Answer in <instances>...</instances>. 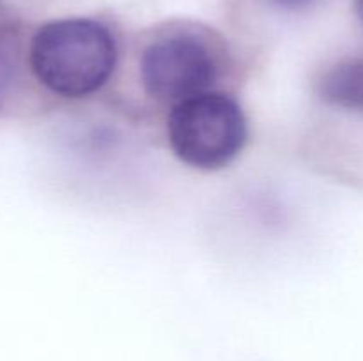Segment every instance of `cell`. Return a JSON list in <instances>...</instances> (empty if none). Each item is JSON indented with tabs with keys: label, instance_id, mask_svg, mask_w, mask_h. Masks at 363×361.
<instances>
[{
	"label": "cell",
	"instance_id": "cell-2",
	"mask_svg": "<svg viewBox=\"0 0 363 361\" xmlns=\"http://www.w3.org/2000/svg\"><path fill=\"white\" fill-rule=\"evenodd\" d=\"M247 122L240 106L222 94H199L177 103L169 119V140L184 163L220 168L241 151Z\"/></svg>",
	"mask_w": 363,
	"mask_h": 361
},
{
	"label": "cell",
	"instance_id": "cell-1",
	"mask_svg": "<svg viewBox=\"0 0 363 361\" xmlns=\"http://www.w3.org/2000/svg\"><path fill=\"white\" fill-rule=\"evenodd\" d=\"M30 64L50 91L80 98L108 80L116 66V42L103 25L92 20H57L34 35Z\"/></svg>",
	"mask_w": 363,
	"mask_h": 361
},
{
	"label": "cell",
	"instance_id": "cell-6",
	"mask_svg": "<svg viewBox=\"0 0 363 361\" xmlns=\"http://www.w3.org/2000/svg\"><path fill=\"white\" fill-rule=\"evenodd\" d=\"M273 4L280 7H287V9H296V7H303L311 4L312 0H272Z\"/></svg>",
	"mask_w": 363,
	"mask_h": 361
},
{
	"label": "cell",
	"instance_id": "cell-4",
	"mask_svg": "<svg viewBox=\"0 0 363 361\" xmlns=\"http://www.w3.org/2000/svg\"><path fill=\"white\" fill-rule=\"evenodd\" d=\"M321 94L332 105L363 112V59L350 60L326 73Z\"/></svg>",
	"mask_w": 363,
	"mask_h": 361
},
{
	"label": "cell",
	"instance_id": "cell-7",
	"mask_svg": "<svg viewBox=\"0 0 363 361\" xmlns=\"http://www.w3.org/2000/svg\"><path fill=\"white\" fill-rule=\"evenodd\" d=\"M357 11H358V16L363 20V0H357Z\"/></svg>",
	"mask_w": 363,
	"mask_h": 361
},
{
	"label": "cell",
	"instance_id": "cell-3",
	"mask_svg": "<svg viewBox=\"0 0 363 361\" xmlns=\"http://www.w3.org/2000/svg\"><path fill=\"white\" fill-rule=\"evenodd\" d=\"M215 62L202 42L191 38L162 39L142 55L144 87L162 101H186L215 80Z\"/></svg>",
	"mask_w": 363,
	"mask_h": 361
},
{
	"label": "cell",
	"instance_id": "cell-5",
	"mask_svg": "<svg viewBox=\"0 0 363 361\" xmlns=\"http://www.w3.org/2000/svg\"><path fill=\"white\" fill-rule=\"evenodd\" d=\"M14 53L9 39L0 34V101L6 96L14 76Z\"/></svg>",
	"mask_w": 363,
	"mask_h": 361
}]
</instances>
